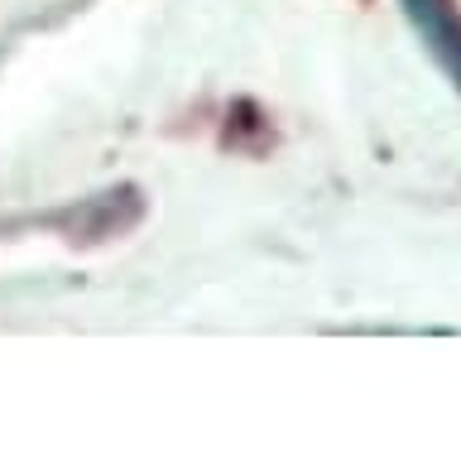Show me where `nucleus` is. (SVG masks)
<instances>
[{"instance_id":"nucleus-1","label":"nucleus","mask_w":461,"mask_h":457,"mask_svg":"<svg viewBox=\"0 0 461 457\" xmlns=\"http://www.w3.org/2000/svg\"><path fill=\"white\" fill-rule=\"evenodd\" d=\"M144 222V193L135 183H115L106 193H92L82 203H68L63 212H49L34 226L43 232H58L68 246H101V241H115L125 232H135Z\"/></svg>"},{"instance_id":"nucleus-2","label":"nucleus","mask_w":461,"mask_h":457,"mask_svg":"<svg viewBox=\"0 0 461 457\" xmlns=\"http://www.w3.org/2000/svg\"><path fill=\"white\" fill-rule=\"evenodd\" d=\"M399 5L438 73L461 92V5L456 0H399Z\"/></svg>"},{"instance_id":"nucleus-3","label":"nucleus","mask_w":461,"mask_h":457,"mask_svg":"<svg viewBox=\"0 0 461 457\" xmlns=\"http://www.w3.org/2000/svg\"><path fill=\"white\" fill-rule=\"evenodd\" d=\"M221 140H226L230 150H240V154H265L274 145V125H269V116L255 102H236V106L226 111Z\"/></svg>"}]
</instances>
